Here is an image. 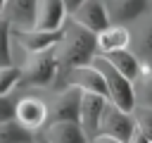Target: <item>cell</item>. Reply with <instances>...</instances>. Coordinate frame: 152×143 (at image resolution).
<instances>
[{"label": "cell", "instance_id": "cell-22", "mask_svg": "<svg viewBox=\"0 0 152 143\" xmlns=\"http://www.w3.org/2000/svg\"><path fill=\"white\" fill-rule=\"evenodd\" d=\"M19 79H21V69L19 67H14V64L0 67V95H10L19 86Z\"/></svg>", "mask_w": 152, "mask_h": 143}, {"label": "cell", "instance_id": "cell-15", "mask_svg": "<svg viewBox=\"0 0 152 143\" xmlns=\"http://www.w3.org/2000/svg\"><path fill=\"white\" fill-rule=\"evenodd\" d=\"M147 7H150V0H112V2L107 5L109 17H112V21H116V24L135 21Z\"/></svg>", "mask_w": 152, "mask_h": 143}, {"label": "cell", "instance_id": "cell-3", "mask_svg": "<svg viewBox=\"0 0 152 143\" xmlns=\"http://www.w3.org/2000/svg\"><path fill=\"white\" fill-rule=\"evenodd\" d=\"M57 74H59L57 50H55V48H48V50H40V52H31L26 67L21 69L19 83H21V86L45 88V86H52V83L57 81Z\"/></svg>", "mask_w": 152, "mask_h": 143}, {"label": "cell", "instance_id": "cell-11", "mask_svg": "<svg viewBox=\"0 0 152 143\" xmlns=\"http://www.w3.org/2000/svg\"><path fill=\"white\" fill-rule=\"evenodd\" d=\"M14 119L33 131H38L48 122V105L40 98H21L14 107Z\"/></svg>", "mask_w": 152, "mask_h": 143}, {"label": "cell", "instance_id": "cell-14", "mask_svg": "<svg viewBox=\"0 0 152 143\" xmlns=\"http://www.w3.org/2000/svg\"><path fill=\"white\" fill-rule=\"evenodd\" d=\"M124 48H131V31L126 29V24H109L104 31L97 33V55H107Z\"/></svg>", "mask_w": 152, "mask_h": 143}, {"label": "cell", "instance_id": "cell-28", "mask_svg": "<svg viewBox=\"0 0 152 143\" xmlns=\"http://www.w3.org/2000/svg\"><path fill=\"white\" fill-rule=\"evenodd\" d=\"M36 141H38V143H48V141H45V138H43V136H38V138H36Z\"/></svg>", "mask_w": 152, "mask_h": 143}, {"label": "cell", "instance_id": "cell-10", "mask_svg": "<svg viewBox=\"0 0 152 143\" xmlns=\"http://www.w3.org/2000/svg\"><path fill=\"white\" fill-rule=\"evenodd\" d=\"M2 14L10 19L12 31L33 29L38 17V0H7Z\"/></svg>", "mask_w": 152, "mask_h": 143}, {"label": "cell", "instance_id": "cell-23", "mask_svg": "<svg viewBox=\"0 0 152 143\" xmlns=\"http://www.w3.org/2000/svg\"><path fill=\"white\" fill-rule=\"evenodd\" d=\"M14 107H17V100H12L10 95H0V124L14 119Z\"/></svg>", "mask_w": 152, "mask_h": 143}, {"label": "cell", "instance_id": "cell-12", "mask_svg": "<svg viewBox=\"0 0 152 143\" xmlns=\"http://www.w3.org/2000/svg\"><path fill=\"white\" fill-rule=\"evenodd\" d=\"M69 12L64 7V0H38V17L33 29H45V31H57L64 26Z\"/></svg>", "mask_w": 152, "mask_h": 143}, {"label": "cell", "instance_id": "cell-4", "mask_svg": "<svg viewBox=\"0 0 152 143\" xmlns=\"http://www.w3.org/2000/svg\"><path fill=\"white\" fill-rule=\"evenodd\" d=\"M135 131V119H133V112H126L116 105H112L107 100L104 110H102V117H100V131L97 133H104V136H112L121 143H128L131 136Z\"/></svg>", "mask_w": 152, "mask_h": 143}, {"label": "cell", "instance_id": "cell-19", "mask_svg": "<svg viewBox=\"0 0 152 143\" xmlns=\"http://www.w3.org/2000/svg\"><path fill=\"white\" fill-rule=\"evenodd\" d=\"M133 88H135V105L152 107V64H142V72L133 81Z\"/></svg>", "mask_w": 152, "mask_h": 143}, {"label": "cell", "instance_id": "cell-24", "mask_svg": "<svg viewBox=\"0 0 152 143\" xmlns=\"http://www.w3.org/2000/svg\"><path fill=\"white\" fill-rule=\"evenodd\" d=\"M90 143H121V141H116V138H112V136H104V133H97V136L90 138Z\"/></svg>", "mask_w": 152, "mask_h": 143}, {"label": "cell", "instance_id": "cell-21", "mask_svg": "<svg viewBox=\"0 0 152 143\" xmlns=\"http://www.w3.org/2000/svg\"><path fill=\"white\" fill-rule=\"evenodd\" d=\"M133 119H135V129L152 143V107L135 105L133 107Z\"/></svg>", "mask_w": 152, "mask_h": 143}, {"label": "cell", "instance_id": "cell-2", "mask_svg": "<svg viewBox=\"0 0 152 143\" xmlns=\"http://www.w3.org/2000/svg\"><path fill=\"white\" fill-rule=\"evenodd\" d=\"M93 64L100 69V74L104 76V86H107V100L126 112H133L135 107V88H133V81L126 79L121 72H116L109 60L104 55H95L93 57Z\"/></svg>", "mask_w": 152, "mask_h": 143}, {"label": "cell", "instance_id": "cell-5", "mask_svg": "<svg viewBox=\"0 0 152 143\" xmlns=\"http://www.w3.org/2000/svg\"><path fill=\"white\" fill-rule=\"evenodd\" d=\"M69 17L74 21H78L81 26H86L88 31H93L95 36L112 24V17H109V10H107L104 0H83L76 7V12H71Z\"/></svg>", "mask_w": 152, "mask_h": 143}, {"label": "cell", "instance_id": "cell-13", "mask_svg": "<svg viewBox=\"0 0 152 143\" xmlns=\"http://www.w3.org/2000/svg\"><path fill=\"white\" fill-rule=\"evenodd\" d=\"M43 138L48 143H90L78 122H50Z\"/></svg>", "mask_w": 152, "mask_h": 143}, {"label": "cell", "instance_id": "cell-16", "mask_svg": "<svg viewBox=\"0 0 152 143\" xmlns=\"http://www.w3.org/2000/svg\"><path fill=\"white\" fill-rule=\"evenodd\" d=\"M104 57L109 60V64H112L116 72H121V74H124L126 79H131V81H135V79L140 76V72H142V62H140L138 55H135L133 50H128V48L107 52Z\"/></svg>", "mask_w": 152, "mask_h": 143}, {"label": "cell", "instance_id": "cell-27", "mask_svg": "<svg viewBox=\"0 0 152 143\" xmlns=\"http://www.w3.org/2000/svg\"><path fill=\"white\" fill-rule=\"evenodd\" d=\"M5 5H7V0H0V14H2V10H5Z\"/></svg>", "mask_w": 152, "mask_h": 143}, {"label": "cell", "instance_id": "cell-6", "mask_svg": "<svg viewBox=\"0 0 152 143\" xmlns=\"http://www.w3.org/2000/svg\"><path fill=\"white\" fill-rule=\"evenodd\" d=\"M81 88L76 86H66L52 102V107L48 110V119L50 122H78V112H81Z\"/></svg>", "mask_w": 152, "mask_h": 143}, {"label": "cell", "instance_id": "cell-20", "mask_svg": "<svg viewBox=\"0 0 152 143\" xmlns=\"http://www.w3.org/2000/svg\"><path fill=\"white\" fill-rule=\"evenodd\" d=\"M12 64V24L5 14H0V67Z\"/></svg>", "mask_w": 152, "mask_h": 143}, {"label": "cell", "instance_id": "cell-26", "mask_svg": "<svg viewBox=\"0 0 152 143\" xmlns=\"http://www.w3.org/2000/svg\"><path fill=\"white\" fill-rule=\"evenodd\" d=\"M83 0H64V7H66V12L71 14V12H76V7L81 5Z\"/></svg>", "mask_w": 152, "mask_h": 143}, {"label": "cell", "instance_id": "cell-8", "mask_svg": "<svg viewBox=\"0 0 152 143\" xmlns=\"http://www.w3.org/2000/svg\"><path fill=\"white\" fill-rule=\"evenodd\" d=\"M64 26L57 31H45V29H24V31H12V38H17V43L31 55V52H40L48 48H55L62 41Z\"/></svg>", "mask_w": 152, "mask_h": 143}, {"label": "cell", "instance_id": "cell-25", "mask_svg": "<svg viewBox=\"0 0 152 143\" xmlns=\"http://www.w3.org/2000/svg\"><path fill=\"white\" fill-rule=\"evenodd\" d=\"M128 143H150V141H147V138H145V136H142V133H140V131H138V129H135V131H133V136H131V141H128Z\"/></svg>", "mask_w": 152, "mask_h": 143}, {"label": "cell", "instance_id": "cell-29", "mask_svg": "<svg viewBox=\"0 0 152 143\" xmlns=\"http://www.w3.org/2000/svg\"><path fill=\"white\" fill-rule=\"evenodd\" d=\"M33 143H38V141H33Z\"/></svg>", "mask_w": 152, "mask_h": 143}, {"label": "cell", "instance_id": "cell-17", "mask_svg": "<svg viewBox=\"0 0 152 143\" xmlns=\"http://www.w3.org/2000/svg\"><path fill=\"white\" fill-rule=\"evenodd\" d=\"M38 136L33 129L19 124L17 119H10L0 124V143H33Z\"/></svg>", "mask_w": 152, "mask_h": 143}, {"label": "cell", "instance_id": "cell-1", "mask_svg": "<svg viewBox=\"0 0 152 143\" xmlns=\"http://www.w3.org/2000/svg\"><path fill=\"white\" fill-rule=\"evenodd\" d=\"M57 60H59V72H69L74 67L90 64L93 57L97 55V36L81 26L74 19L64 21V33L62 41L55 45Z\"/></svg>", "mask_w": 152, "mask_h": 143}, {"label": "cell", "instance_id": "cell-9", "mask_svg": "<svg viewBox=\"0 0 152 143\" xmlns=\"http://www.w3.org/2000/svg\"><path fill=\"white\" fill-rule=\"evenodd\" d=\"M64 81L66 86H76L81 91H88V93H100L107 98V86H104V76L100 74V69L90 62V64H83V67H74L69 72H64Z\"/></svg>", "mask_w": 152, "mask_h": 143}, {"label": "cell", "instance_id": "cell-7", "mask_svg": "<svg viewBox=\"0 0 152 143\" xmlns=\"http://www.w3.org/2000/svg\"><path fill=\"white\" fill-rule=\"evenodd\" d=\"M104 105H107V98H104V95H100V93H88V91L81 93L78 124L83 126V131H86L88 138L97 136V131H100V117H102Z\"/></svg>", "mask_w": 152, "mask_h": 143}, {"label": "cell", "instance_id": "cell-18", "mask_svg": "<svg viewBox=\"0 0 152 143\" xmlns=\"http://www.w3.org/2000/svg\"><path fill=\"white\" fill-rule=\"evenodd\" d=\"M131 45L142 64H152V19L142 24L135 36L131 33Z\"/></svg>", "mask_w": 152, "mask_h": 143}]
</instances>
